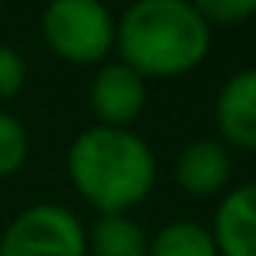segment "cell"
Returning a JSON list of instances; mask_svg holds the SVG:
<instances>
[{
	"mask_svg": "<svg viewBox=\"0 0 256 256\" xmlns=\"http://www.w3.org/2000/svg\"><path fill=\"white\" fill-rule=\"evenodd\" d=\"M214 130L227 150H256V65L237 68L218 88Z\"/></svg>",
	"mask_w": 256,
	"mask_h": 256,
	"instance_id": "cell-6",
	"label": "cell"
},
{
	"mask_svg": "<svg viewBox=\"0 0 256 256\" xmlns=\"http://www.w3.org/2000/svg\"><path fill=\"white\" fill-rule=\"evenodd\" d=\"M30 159V130L16 114L0 107V178H10Z\"/></svg>",
	"mask_w": 256,
	"mask_h": 256,
	"instance_id": "cell-11",
	"label": "cell"
},
{
	"mask_svg": "<svg viewBox=\"0 0 256 256\" xmlns=\"http://www.w3.org/2000/svg\"><path fill=\"white\" fill-rule=\"evenodd\" d=\"M65 169L98 214H130L156 188V152L130 126H84L68 146Z\"/></svg>",
	"mask_w": 256,
	"mask_h": 256,
	"instance_id": "cell-1",
	"label": "cell"
},
{
	"mask_svg": "<svg viewBox=\"0 0 256 256\" xmlns=\"http://www.w3.org/2000/svg\"><path fill=\"white\" fill-rule=\"evenodd\" d=\"M234 175V156L218 136H198L175 156V182L194 198L220 194Z\"/></svg>",
	"mask_w": 256,
	"mask_h": 256,
	"instance_id": "cell-7",
	"label": "cell"
},
{
	"mask_svg": "<svg viewBox=\"0 0 256 256\" xmlns=\"http://www.w3.org/2000/svg\"><path fill=\"white\" fill-rule=\"evenodd\" d=\"M26 84V58L10 42H0V104L16 98Z\"/></svg>",
	"mask_w": 256,
	"mask_h": 256,
	"instance_id": "cell-13",
	"label": "cell"
},
{
	"mask_svg": "<svg viewBox=\"0 0 256 256\" xmlns=\"http://www.w3.org/2000/svg\"><path fill=\"white\" fill-rule=\"evenodd\" d=\"M201 16L214 26H237L256 13V0H198Z\"/></svg>",
	"mask_w": 256,
	"mask_h": 256,
	"instance_id": "cell-12",
	"label": "cell"
},
{
	"mask_svg": "<svg viewBox=\"0 0 256 256\" xmlns=\"http://www.w3.org/2000/svg\"><path fill=\"white\" fill-rule=\"evenodd\" d=\"M214 30L192 0H136L117 16L120 62L150 78H178L208 58Z\"/></svg>",
	"mask_w": 256,
	"mask_h": 256,
	"instance_id": "cell-2",
	"label": "cell"
},
{
	"mask_svg": "<svg viewBox=\"0 0 256 256\" xmlns=\"http://www.w3.org/2000/svg\"><path fill=\"white\" fill-rule=\"evenodd\" d=\"M146 256H220L211 227L192 218H175L150 237Z\"/></svg>",
	"mask_w": 256,
	"mask_h": 256,
	"instance_id": "cell-10",
	"label": "cell"
},
{
	"mask_svg": "<svg viewBox=\"0 0 256 256\" xmlns=\"http://www.w3.org/2000/svg\"><path fill=\"white\" fill-rule=\"evenodd\" d=\"M39 30L46 46L72 65H104L117 46V16L98 0H52Z\"/></svg>",
	"mask_w": 256,
	"mask_h": 256,
	"instance_id": "cell-3",
	"label": "cell"
},
{
	"mask_svg": "<svg viewBox=\"0 0 256 256\" xmlns=\"http://www.w3.org/2000/svg\"><path fill=\"white\" fill-rule=\"evenodd\" d=\"M0 256H88L84 224L58 201H36L0 230Z\"/></svg>",
	"mask_w": 256,
	"mask_h": 256,
	"instance_id": "cell-4",
	"label": "cell"
},
{
	"mask_svg": "<svg viewBox=\"0 0 256 256\" xmlns=\"http://www.w3.org/2000/svg\"><path fill=\"white\" fill-rule=\"evenodd\" d=\"M88 234V256H146L150 234L133 214H98Z\"/></svg>",
	"mask_w": 256,
	"mask_h": 256,
	"instance_id": "cell-9",
	"label": "cell"
},
{
	"mask_svg": "<svg viewBox=\"0 0 256 256\" xmlns=\"http://www.w3.org/2000/svg\"><path fill=\"white\" fill-rule=\"evenodd\" d=\"M150 100V82L126 62H104L88 84V107L104 126H130Z\"/></svg>",
	"mask_w": 256,
	"mask_h": 256,
	"instance_id": "cell-5",
	"label": "cell"
},
{
	"mask_svg": "<svg viewBox=\"0 0 256 256\" xmlns=\"http://www.w3.org/2000/svg\"><path fill=\"white\" fill-rule=\"evenodd\" d=\"M208 227L220 256H256V182L227 188Z\"/></svg>",
	"mask_w": 256,
	"mask_h": 256,
	"instance_id": "cell-8",
	"label": "cell"
}]
</instances>
